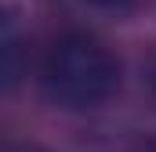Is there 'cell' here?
I'll return each mask as SVG.
<instances>
[{"label": "cell", "instance_id": "1", "mask_svg": "<svg viewBox=\"0 0 156 152\" xmlns=\"http://www.w3.org/2000/svg\"><path fill=\"white\" fill-rule=\"evenodd\" d=\"M120 91L116 54L87 33L58 36L40 62V94L66 112H87L105 105Z\"/></svg>", "mask_w": 156, "mask_h": 152}, {"label": "cell", "instance_id": "5", "mask_svg": "<svg viewBox=\"0 0 156 152\" xmlns=\"http://www.w3.org/2000/svg\"><path fill=\"white\" fill-rule=\"evenodd\" d=\"M153 152H156V149H153Z\"/></svg>", "mask_w": 156, "mask_h": 152}, {"label": "cell", "instance_id": "3", "mask_svg": "<svg viewBox=\"0 0 156 152\" xmlns=\"http://www.w3.org/2000/svg\"><path fill=\"white\" fill-rule=\"evenodd\" d=\"M4 152H47V149H37V145H7Z\"/></svg>", "mask_w": 156, "mask_h": 152}, {"label": "cell", "instance_id": "4", "mask_svg": "<svg viewBox=\"0 0 156 152\" xmlns=\"http://www.w3.org/2000/svg\"><path fill=\"white\" fill-rule=\"evenodd\" d=\"M91 4H102V7H123V4H131V0H91Z\"/></svg>", "mask_w": 156, "mask_h": 152}, {"label": "cell", "instance_id": "2", "mask_svg": "<svg viewBox=\"0 0 156 152\" xmlns=\"http://www.w3.org/2000/svg\"><path fill=\"white\" fill-rule=\"evenodd\" d=\"M15 58H18V33H15V18L7 15L4 18V80H7V87L18 80L15 76Z\"/></svg>", "mask_w": 156, "mask_h": 152}]
</instances>
